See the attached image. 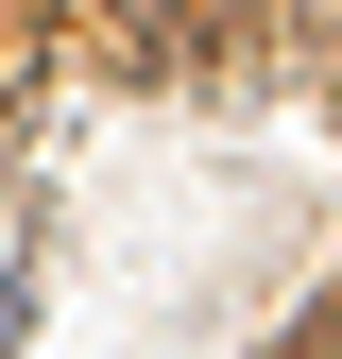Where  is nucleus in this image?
Listing matches in <instances>:
<instances>
[{
  "mask_svg": "<svg viewBox=\"0 0 342 359\" xmlns=\"http://www.w3.org/2000/svg\"><path fill=\"white\" fill-rule=\"evenodd\" d=\"M291 359H342V308H325V325H308V342H291Z\"/></svg>",
  "mask_w": 342,
  "mask_h": 359,
  "instance_id": "nucleus-1",
  "label": "nucleus"
},
{
  "mask_svg": "<svg viewBox=\"0 0 342 359\" xmlns=\"http://www.w3.org/2000/svg\"><path fill=\"white\" fill-rule=\"evenodd\" d=\"M0 342H18V274H0Z\"/></svg>",
  "mask_w": 342,
  "mask_h": 359,
  "instance_id": "nucleus-2",
  "label": "nucleus"
}]
</instances>
